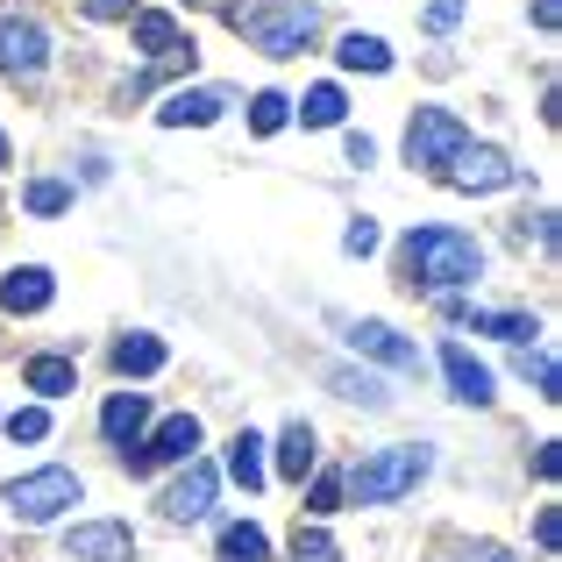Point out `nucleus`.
<instances>
[{"instance_id":"obj_1","label":"nucleus","mask_w":562,"mask_h":562,"mask_svg":"<svg viewBox=\"0 0 562 562\" xmlns=\"http://www.w3.org/2000/svg\"><path fill=\"white\" fill-rule=\"evenodd\" d=\"M398 271L420 292H456L484 271V249L470 243L463 228H413L406 243H398Z\"/></svg>"},{"instance_id":"obj_2","label":"nucleus","mask_w":562,"mask_h":562,"mask_svg":"<svg viewBox=\"0 0 562 562\" xmlns=\"http://www.w3.org/2000/svg\"><path fill=\"white\" fill-rule=\"evenodd\" d=\"M228 22H235V36H249L263 57H300L306 43H314V29H321V8L314 0H249V8L228 14Z\"/></svg>"},{"instance_id":"obj_3","label":"nucleus","mask_w":562,"mask_h":562,"mask_svg":"<svg viewBox=\"0 0 562 562\" xmlns=\"http://www.w3.org/2000/svg\"><path fill=\"white\" fill-rule=\"evenodd\" d=\"M427 463H435V449H427V441L378 449L371 463H357V470L342 477V498H357V506H392V498H406L413 484L427 477Z\"/></svg>"},{"instance_id":"obj_4","label":"nucleus","mask_w":562,"mask_h":562,"mask_svg":"<svg viewBox=\"0 0 562 562\" xmlns=\"http://www.w3.org/2000/svg\"><path fill=\"white\" fill-rule=\"evenodd\" d=\"M14 520H57L65 506H79V477L71 470H29V477L8 484Z\"/></svg>"},{"instance_id":"obj_5","label":"nucleus","mask_w":562,"mask_h":562,"mask_svg":"<svg viewBox=\"0 0 562 562\" xmlns=\"http://www.w3.org/2000/svg\"><path fill=\"white\" fill-rule=\"evenodd\" d=\"M463 143H470V128L456 122L449 108H420V114H413V128H406V157H413V165H427V171L456 165Z\"/></svg>"},{"instance_id":"obj_6","label":"nucleus","mask_w":562,"mask_h":562,"mask_svg":"<svg viewBox=\"0 0 562 562\" xmlns=\"http://www.w3.org/2000/svg\"><path fill=\"white\" fill-rule=\"evenodd\" d=\"M192 449H200V420H192V413H171L165 427H157L150 441H136V449H122V463L136 470H157V463H192Z\"/></svg>"},{"instance_id":"obj_7","label":"nucleus","mask_w":562,"mask_h":562,"mask_svg":"<svg viewBox=\"0 0 562 562\" xmlns=\"http://www.w3.org/2000/svg\"><path fill=\"white\" fill-rule=\"evenodd\" d=\"M449 179L463 186V192H498V186H513V179H520V165H513L506 150H484V143H463V150H456V165H449Z\"/></svg>"},{"instance_id":"obj_8","label":"nucleus","mask_w":562,"mask_h":562,"mask_svg":"<svg viewBox=\"0 0 562 562\" xmlns=\"http://www.w3.org/2000/svg\"><path fill=\"white\" fill-rule=\"evenodd\" d=\"M65 555L71 562H128L136 555V535H128L122 520H86L65 535Z\"/></svg>"},{"instance_id":"obj_9","label":"nucleus","mask_w":562,"mask_h":562,"mask_svg":"<svg viewBox=\"0 0 562 562\" xmlns=\"http://www.w3.org/2000/svg\"><path fill=\"white\" fill-rule=\"evenodd\" d=\"M349 349H357V357H378V363H392V371H420V342H413V335H398V328H384V321H357V328H349Z\"/></svg>"},{"instance_id":"obj_10","label":"nucleus","mask_w":562,"mask_h":562,"mask_svg":"<svg viewBox=\"0 0 562 562\" xmlns=\"http://www.w3.org/2000/svg\"><path fill=\"white\" fill-rule=\"evenodd\" d=\"M43 57H50L43 29H36V22H14V14H0V71L29 79V71H43Z\"/></svg>"},{"instance_id":"obj_11","label":"nucleus","mask_w":562,"mask_h":562,"mask_svg":"<svg viewBox=\"0 0 562 562\" xmlns=\"http://www.w3.org/2000/svg\"><path fill=\"white\" fill-rule=\"evenodd\" d=\"M441 371H449V384H456L463 406H492V371H484L463 342H441Z\"/></svg>"},{"instance_id":"obj_12","label":"nucleus","mask_w":562,"mask_h":562,"mask_svg":"<svg viewBox=\"0 0 562 562\" xmlns=\"http://www.w3.org/2000/svg\"><path fill=\"white\" fill-rule=\"evenodd\" d=\"M206 506H214V463H186V477L165 492V513L171 520H206Z\"/></svg>"},{"instance_id":"obj_13","label":"nucleus","mask_w":562,"mask_h":562,"mask_svg":"<svg viewBox=\"0 0 562 562\" xmlns=\"http://www.w3.org/2000/svg\"><path fill=\"white\" fill-rule=\"evenodd\" d=\"M143 420H150V398H143V392H114L108 406H100V435H108L114 449H136Z\"/></svg>"},{"instance_id":"obj_14","label":"nucleus","mask_w":562,"mask_h":562,"mask_svg":"<svg viewBox=\"0 0 562 562\" xmlns=\"http://www.w3.org/2000/svg\"><path fill=\"white\" fill-rule=\"evenodd\" d=\"M50 271H36V263H22V271H8L0 278V306H8V314H43V306H50Z\"/></svg>"},{"instance_id":"obj_15","label":"nucleus","mask_w":562,"mask_h":562,"mask_svg":"<svg viewBox=\"0 0 562 562\" xmlns=\"http://www.w3.org/2000/svg\"><path fill=\"white\" fill-rule=\"evenodd\" d=\"M136 43H143V57H186L192 65V36L171 14H136Z\"/></svg>"},{"instance_id":"obj_16","label":"nucleus","mask_w":562,"mask_h":562,"mask_svg":"<svg viewBox=\"0 0 562 562\" xmlns=\"http://www.w3.org/2000/svg\"><path fill=\"white\" fill-rule=\"evenodd\" d=\"M221 108H228V93H206V86H200V93H171L165 100V108H157V122H165V128H200V122H214V114Z\"/></svg>"},{"instance_id":"obj_17","label":"nucleus","mask_w":562,"mask_h":562,"mask_svg":"<svg viewBox=\"0 0 562 562\" xmlns=\"http://www.w3.org/2000/svg\"><path fill=\"white\" fill-rule=\"evenodd\" d=\"M114 371H122V378L165 371V342H157V335H122V342H114Z\"/></svg>"},{"instance_id":"obj_18","label":"nucleus","mask_w":562,"mask_h":562,"mask_svg":"<svg viewBox=\"0 0 562 562\" xmlns=\"http://www.w3.org/2000/svg\"><path fill=\"white\" fill-rule=\"evenodd\" d=\"M278 470H285L292 484L314 477V427H306V420H292L285 435H278Z\"/></svg>"},{"instance_id":"obj_19","label":"nucleus","mask_w":562,"mask_h":562,"mask_svg":"<svg viewBox=\"0 0 562 562\" xmlns=\"http://www.w3.org/2000/svg\"><path fill=\"white\" fill-rule=\"evenodd\" d=\"M29 392H43V398H65L71 384H79V371H71V357H29Z\"/></svg>"},{"instance_id":"obj_20","label":"nucleus","mask_w":562,"mask_h":562,"mask_svg":"<svg viewBox=\"0 0 562 562\" xmlns=\"http://www.w3.org/2000/svg\"><path fill=\"white\" fill-rule=\"evenodd\" d=\"M257 449H263L257 435H235V441H228V477L243 484V492H263V456H257Z\"/></svg>"},{"instance_id":"obj_21","label":"nucleus","mask_w":562,"mask_h":562,"mask_svg":"<svg viewBox=\"0 0 562 562\" xmlns=\"http://www.w3.org/2000/svg\"><path fill=\"white\" fill-rule=\"evenodd\" d=\"M335 57H342L349 71H392V50H384L378 36H357V29L342 36V50H335Z\"/></svg>"},{"instance_id":"obj_22","label":"nucleus","mask_w":562,"mask_h":562,"mask_svg":"<svg viewBox=\"0 0 562 562\" xmlns=\"http://www.w3.org/2000/svg\"><path fill=\"white\" fill-rule=\"evenodd\" d=\"M342 108H349L342 86H314V93L300 100V122H306V128H335V122H342Z\"/></svg>"},{"instance_id":"obj_23","label":"nucleus","mask_w":562,"mask_h":562,"mask_svg":"<svg viewBox=\"0 0 562 562\" xmlns=\"http://www.w3.org/2000/svg\"><path fill=\"white\" fill-rule=\"evenodd\" d=\"M470 328H484V335H498V342H535V314H470Z\"/></svg>"},{"instance_id":"obj_24","label":"nucleus","mask_w":562,"mask_h":562,"mask_svg":"<svg viewBox=\"0 0 562 562\" xmlns=\"http://www.w3.org/2000/svg\"><path fill=\"white\" fill-rule=\"evenodd\" d=\"M328 384H335L342 398H357V406H371V413H384V406H392V392H384L378 378H363V371H335Z\"/></svg>"},{"instance_id":"obj_25","label":"nucleus","mask_w":562,"mask_h":562,"mask_svg":"<svg viewBox=\"0 0 562 562\" xmlns=\"http://www.w3.org/2000/svg\"><path fill=\"white\" fill-rule=\"evenodd\" d=\"M263 555H271L263 527H228V535H221V562H263Z\"/></svg>"},{"instance_id":"obj_26","label":"nucleus","mask_w":562,"mask_h":562,"mask_svg":"<svg viewBox=\"0 0 562 562\" xmlns=\"http://www.w3.org/2000/svg\"><path fill=\"white\" fill-rule=\"evenodd\" d=\"M285 122H292V100H285V93H257V108H249V128H257V136H278Z\"/></svg>"},{"instance_id":"obj_27","label":"nucleus","mask_w":562,"mask_h":562,"mask_svg":"<svg viewBox=\"0 0 562 562\" xmlns=\"http://www.w3.org/2000/svg\"><path fill=\"white\" fill-rule=\"evenodd\" d=\"M292 562H342V549H335L321 527H300V535H292Z\"/></svg>"},{"instance_id":"obj_28","label":"nucleus","mask_w":562,"mask_h":562,"mask_svg":"<svg viewBox=\"0 0 562 562\" xmlns=\"http://www.w3.org/2000/svg\"><path fill=\"white\" fill-rule=\"evenodd\" d=\"M65 206H71V186H57V179L29 186V214H65Z\"/></svg>"},{"instance_id":"obj_29","label":"nucleus","mask_w":562,"mask_h":562,"mask_svg":"<svg viewBox=\"0 0 562 562\" xmlns=\"http://www.w3.org/2000/svg\"><path fill=\"white\" fill-rule=\"evenodd\" d=\"M8 435H14V441H43V435H50V413H43V406H22V413L8 420Z\"/></svg>"},{"instance_id":"obj_30","label":"nucleus","mask_w":562,"mask_h":562,"mask_svg":"<svg viewBox=\"0 0 562 562\" xmlns=\"http://www.w3.org/2000/svg\"><path fill=\"white\" fill-rule=\"evenodd\" d=\"M306 506H314V513H342V477H335V470H328V477H314Z\"/></svg>"},{"instance_id":"obj_31","label":"nucleus","mask_w":562,"mask_h":562,"mask_svg":"<svg viewBox=\"0 0 562 562\" xmlns=\"http://www.w3.org/2000/svg\"><path fill=\"white\" fill-rule=\"evenodd\" d=\"M342 249H349V257H371V249H378V221H349Z\"/></svg>"},{"instance_id":"obj_32","label":"nucleus","mask_w":562,"mask_h":562,"mask_svg":"<svg viewBox=\"0 0 562 562\" xmlns=\"http://www.w3.org/2000/svg\"><path fill=\"white\" fill-rule=\"evenodd\" d=\"M520 371H527V378L541 384V398H562V392H555L562 378H555V363H549V357H520Z\"/></svg>"},{"instance_id":"obj_33","label":"nucleus","mask_w":562,"mask_h":562,"mask_svg":"<svg viewBox=\"0 0 562 562\" xmlns=\"http://www.w3.org/2000/svg\"><path fill=\"white\" fill-rule=\"evenodd\" d=\"M463 22V0H435V8H427V29H456Z\"/></svg>"},{"instance_id":"obj_34","label":"nucleus","mask_w":562,"mask_h":562,"mask_svg":"<svg viewBox=\"0 0 562 562\" xmlns=\"http://www.w3.org/2000/svg\"><path fill=\"white\" fill-rule=\"evenodd\" d=\"M86 14H93V22H122L128 0H86Z\"/></svg>"},{"instance_id":"obj_35","label":"nucleus","mask_w":562,"mask_h":562,"mask_svg":"<svg viewBox=\"0 0 562 562\" xmlns=\"http://www.w3.org/2000/svg\"><path fill=\"white\" fill-rule=\"evenodd\" d=\"M535 541H541V549H555V541H562V520H555V513H541V520H535Z\"/></svg>"},{"instance_id":"obj_36","label":"nucleus","mask_w":562,"mask_h":562,"mask_svg":"<svg viewBox=\"0 0 562 562\" xmlns=\"http://www.w3.org/2000/svg\"><path fill=\"white\" fill-rule=\"evenodd\" d=\"M562 22V0H535V29H555Z\"/></svg>"},{"instance_id":"obj_37","label":"nucleus","mask_w":562,"mask_h":562,"mask_svg":"<svg viewBox=\"0 0 562 562\" xmlns=\"http://www.w3.org/2000/svg\"><path fill=\"white\" fill-rule=\"evenodd\" d=\"M463 562H513V555H506V549H484V541H477V549H470Z\"/></svg>"},{"instance_id":"obj_38","label":"nucleus","mask_w":562,"mask_h":562,"mask_svg":"<svg viewBox=\"0 0 562 562\" xmlns=\"http://www.w3.org/2000/svg\"><path fill=\"white\" fill-rule=\"evenodd\" d=\"M0 165H8V136H0Z\"/></svg>"}]
</instances>
